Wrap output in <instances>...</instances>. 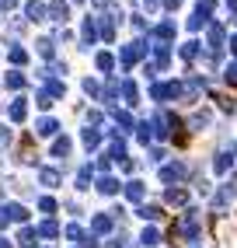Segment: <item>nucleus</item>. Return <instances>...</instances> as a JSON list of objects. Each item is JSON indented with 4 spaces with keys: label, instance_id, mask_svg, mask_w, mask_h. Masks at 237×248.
<instances>
[{
    "label": "nucleus",
    "instance_id": "nucleus-1",
    "mask_svg": "<svg viewBox=\"0 0 237 248\" xmlns=\"http://www.w3.org/2000/svg\"><path fill=\"white\" fill-rule=\"evenodd\" d=\"M195 231H199V213H195V210H185V217L178 220V234L195 238Z\"/></svg>",
    "mask_w": 237,
    "mask_h": 248
},
{
    "label": "nucleus",
    "instance_id": "nucleus-2",
    "mask_svg": "<svg viewBox=\"0 0 237 248\" xmlns=\"http://www.w3.org/2000/svg\"><path fill=\"white\" fill-rule=\"evenodd\" d=\"M80 35H84V46L80 49H91L94 39H98V18H84V31H80Z\"/></svg>",
    "mask_w": 237,
    "mask_h": 248
},
{
    "label": "nucleus",
    "instance_id": "nucleus-3",
    "mask_svg": "<svg viewBox=\"0 0 237 248\" xmlns=\"http://www.w3.org/2000/svg\"><path fill=\"white\" fill-rule=\"evenodd\" d=\"M45 14L53 21H66V18H70V7H66V0H53V4L45 7Z\"/></svg>",
    "mask_w": 237,
    "mask_h": 248
},
{
    "label": "nucleus",
    "instance_id": "nucleus-4",
    "mask_svg": "<svg viewBox=\"0 0 237 248\" xmlns=\"http://www.w3.org/2000/svg\"><path fill=\"white\" fill-rule=\"evenodd\" d=\"M161 178H164V182H178V178H185V164H164V168H161Z\"/></svg>",
    "mask_w": 237,
    "mask_h": 248
},
{
    "label": "nucleus",
    "instance_id": "nucleus-5",
    "mask_svg": "<svg viewBox=\"0 0 237 248\" xmlns=\"http://www.w3.org/2000/svg\"><path fill=\"white\" fill-rule=\"evenodd\" d=\"M56 129H59L56 119H39V123H35V133H39V137H53Z\"/></svg>",
    "mask_w": 237,
    "mask_h": 248
},
{
    "label": "nucleus",
    "instance_id": "nucleus-6",
    "mask_svg": "<svg viewBox=\"0 0 237 248\" xmlns=\"http://www.w3.org/2000/svg\"><path fill=\"white\" fill-rule=\"evenodd\" d=\"M164 200H167V203H175V206H185V203H189V192H185V189H167V192H164Z\"/></svg>",
    "mask_w": 237,
    "mask_h": 248
},
{
    "label": "nucleus",
    "instance_id": "nucleus-7",
    "mask_svg": "<svg viewBox=\"0 0 237 248\" xmlns=\"http://www.w3.org/2000/svg\"><path fill=\"white\" fill-rule=\"evenodd\" d=\"M118 189H122V186H118L115 178H108V175H105V178H98V192H105V196H115Z\"/></svg>",
    "mask_w": 237,
    "mask_h": 248
},
{
    "label": "nucleus",
    "instance_id": "nucleus-8",
    "mask_svg": "<svg viewBox=\"0 0 237 248\" xmlns=\"http://www.w3.org/2000/svg\"><path fill=\"white\" fill-rule=\"evenodd\" d=\"M35 238H39V231H31V227H21V234H18V245H21V248H35Z\"/></svg>",
    "mask_w": 237,
    "mask_h": 248
},
{
    "label": "nucleus",
    "instance_id": "nucleus-9",
    "mask_svg": "<svg viewBox=\"0 0 237 248\" xmlns=\"http://www.w3.org/2000/svg\"><path fill=\"white\" fill-rule=\"evenodd\" d=\"M25 14H28V21H42V18H45V7L31 0V4H25Z\"/></svg>",
    "mask_w": 237,
    "mask_h": 248
},
{
    "label": "nucleus",
    "instance_id": "nucleus-10",
    "mask_svg": "<svg viewBox=\"0 0 237 248\" xmlns=\"http://www.w3.org/2000/svg\"><path fill=\"white\" fill-rule=\"evenodd\" d=\"M25 112H28V105H25V98H18V102L11 105V112H7V115H11V123H21V119H25Z\"/></svg>",
    "mask_w": 237,
    "mask_h": 248
},
{
    "label": "nucleus",
    "instance_id": "nucleus-11",
    "mask_svg": "<svg viewBox=\"0 0 237 248\" xmlns=\"http://www.w3.org/2000/svg\"><path fill=\"white\" fill-rule=\"evenodd\" d=\"M39 178H42V186H49V189L59 186V171H56V168H42V175H39Z\"/></svg>",
    "mask_w": 237,
    "mask_h": 248
},
{
    "label": "nucleus",
    "instance_id": "nucleus-12",
    "mask_svg": "<svg viewBox=\"0 0 237 248\" xmlns=\"http://www.w3.org/2000/svg\"><path fill=\"white\" fill-rule=\"evenodd\" d=\"M220 46H223V28H220V25H213V28H209V49L216 53Z\"/></svg>",
    "mask_w": 237,
    "mask_h": 248
},
{
    "label": "nucleus",
    "instance_id": "nucleus-13",
    "mask_svg": "<svg viewBox=\"0 0 237 248\" xmlns=\"http://www.w3.org/2000/svg\"><path fill=\"white\" fill-rule=\"evenodd\" d=\"M154 60L161 63V67H167V60H171V53H167L164 42H154Z\"/></svg>",
    "mask_w": 237,
    "mask_h": 248
},
{
    "label": "nucleus",
    "instance_id": "nucleus-14",
    "mask_svg": "<svg viewBox=\"0 0 237 248\" xmlns=\"http://www.w3.org/2000/svg\"><path fill=\"white\" fill-rule=\"evenodd\" d=\"M154 35H157V39H171V35H175V21H161V25L154 28Z\"/></svg>",
    "mask_w": 237,
    "mask_h": 248
},
{
    "label": "nucleus",
    "instance_id": "nucleus-15",
    "mask_svg": "<svg viewBox=\"0 0 237 248\" xmlns=\"http://www.w3.org/2000/svg\"><path fill=\"white\" fill-rule=\"evenodd\" d=\"M39 53H42L45 60H53V56H56V42H53V39H39Z\"/></svg>",
    "mask_w": 237,
    "mask_h": 248
},
{
    "label": "nucleus",
    "instance_id": "nucleus-16",
    "mask_svg": "<svg viewBox=\"0 0 237 248\" xmlns=\"http://www.w3.org/2000/svg\"><path fill=\"white\" fill-rule=\"evenodd\" d=\"M209 123H213L209 112H195V115H192V129H206Z\"/></svg>",
    "mask_w": 237,
    "mask_h": 248
},
{
    "label": "nucleus",
    "instance_id": "nucleus-17",
    "mask_svg": "<svg viewBox=\"0 0 237 248\" xmlns=\"http://www.w3.org/2000/svg\"><path fill=\"white\" fill-rule=\"evenodd\" d=\"M126 196H129L133 203H140V200H143V186H140V182H129V186H126Z\"/></svg>",
    "mask_w": 237,
    "mask_h": 248
},
{
    "label": "nucleus",
    "instance_id": "nucleus-18",
    "mask_svg": "<svg viewBox=\"0 0 237 248\" xmlns=\"http://www.w3.org/2000/svg\"><path fill=\"white\" fill-rule=\"evenodd\" d=\"M122 94H126L129 105H136V84H133V80H122Z\"/></svg>",
    "mask_w": 237,
    "mask_h": 248
},
{
    "label": "nucleus",
    "instance_id": "nucleus-19",
    "mask_svg": "<svg viewBox=\"0 0 237 248\" xmlns=\"http://www.w3.org/2000/svg\"><path fill=\"white\" fill-rule=\"evenodd\" d=\"M140 241H143L147 248H154V245L161 241V234H157V231H154V227H150V231H143V234H140Z\"/></svg>",
    "mask_w": 237,
    "mask_h": 248
},
{
    "label": "nucleus",
    "instance_id": "nucleus-20",
    "mask_svg": "<svg viewBox=\"0 0 237 248\" xmlns=\"http://www.w3.org/2000/svg\"><path fill=\"white\" fill-rule=\"evenodd\" d=\"M53 154H56V157H66V154H70V140H66V137L56 140V143H53Z\"/></svg>",
    "mask_w": 237,
    "mask_h": 248
},
{
    "label": "nucleus",
    "instance_id": "nucleus-21",
    "mask_svg": "<svg viewBox=\"0 0 237 248\" xmlns=\"http://www.w3.org/2000/svg\"><path fill=\"white\" fill-rule=\"evenodd\" d=\"M84 143H88V147H98V143H101V133L88 126V129H84Z\"/></svg>",
    "mask_w": 237,
    "mask_h": 248
},
{
    "label": "nucleus",
    "instance_id": "nucleus-22",
    "mask_svg": "<svg viewBox=\"0 0 237 248\" xmlns=\"http://www.w3.org/2000/svg\"><path fill=\"white\" fill-rule=\"evenodd\" d=\"M112 67H115L112 53H98V70H112Z\"/></svg>",
    "mask_w": 237,
    "mask_h": 248
},
{
    "label": "nucleus",
    "instance_id": "nucleus-23",
    "mask_svg": "<svg viewBox=\"0 0 237 248\" xmlns=\"http://www.w3.org/2000/svg\"><path fill=\"white\" fill-rule=\"evenodd\" d=\"M7 213H11V220H25V217H28L21 203H11V206H7Z\"/></svg>",
    "mask_w": 237,
    "mask_h": 248
},
{
    "label": "nucleus",
    "instance_id": "nucleus-24",
    "mask_svg": "<svg viewBox=\"0 0 237 248\" xmlns=\"http://www.w3.org/2000/svg\"><path fill=\"white\" fill-rule=\"evenodd\" d=\"M136 213H140L143 220H157V217H161V210H157V206H140Z\"/></svg>",
    "mask_w": 237,
    "mask_h": 248
},
{
    "label": "nucleus",
    "instance_id": "nucleus-25",
    "mask_svg": "<svg viewBox=\"0 0 237 248\" xmlns=\"http://www.w3.org/2000/svg\"><path fill=\"white\" fill-rule=\"evenodd\" d=\"M213 168H216L220 175H227V171H230V157H227V154H220V157H216V164H213Z\"/></svg>",
    "mask_w": 237,
    "mask_h": 248
},
{
    "label": "nucleus",
    "instance_id": "nucleus-26",
    "mask_svg": "<svg viewBox=\"0 0 237 248\" xmlns=\"http://www.w3.org/2000/svg\"><path fill=\"white\" fill-rule=\"evenodd\" d=\"M39 234H45V238H56V234H59V227H56L53 220H45V224L39 227Z\"/></svg>",
    "mask_w": 237,
    "mask_h": 248
},
{
    "label": "nucleus",
    "instance_id": "nucleus-27",
    "mask_svg": "<svg viewBox=\"0 0 237 248\" xmlns=\"http://www.w3.org/2000/svg\"><path fill=\"white\" fill-rule=\"evenodd\" d=\"M195 53H199V42H185L181 46V56L185 60H195Z\"/></svg>",
    "mask_w": 237,
    "mask_h": 248
},
{
    "label": "nucleus",
    "instance_id": "nucleus-28",
    "mask_svg": "<svg viewBox=\"0 0 237 248\" xmlns=\"http://www.w3.org/2000/svg\"><path fill=\"white\" fill-rule=\"evenodd\" d=\"M88 182H91V168H80V175H77V189H91Z\"/></svg>",
    "mask_w": 237,
    "mask_h": 248
},
{
    "label": "nucleus",
    "instance_id": "nucleus-29",
    "mask_svg": "<svg viewBox=\"0 0 237 248\" xmlns=\"http://www.w3.org/2000/svg\"><path fill=\"white\" fill-rule=\"evenodd\" d=\"M84 91H88L91 98H101V88H98V80H91V77L84 80Z\"/></svg>",
    "mask_w": 237,
    "mask_h": 248
},
{
    "label": "nucleus",
    "instance_id": "nucleus-30",
    "mask_svg": "<svg viewBox=\"0 0 237 248\" xmlns=\"http://www.w3.org/2000/svg\"><path fill=\"white\" fill-rule=\"evenodd\" d=\"M91 224H94V231H108V227H112V220L105 217V213H98V217H94Z\"/></svg>",
    "mask_w": 237,
    "mask_h": 248
},
{
    "label": "nucleus",
    "instance_id": "nucleus-31",
    "mask_svg": "<svg viewBox=\"0 0 237 248\" xmlns=\"http://www.w3.org/2000/svg\"><path fill=\"white\" fill-rule=\"evenodd\" d=\"M11 60H14V63H25V60H28V53H25L21 46H11Z\"/></svg>",
    "mask_w": 237,
    "mask_h": 248
},
{
    "label": "nucleus",
    "instance_id": "nucleus-32",
    "mask_svg": "<svg viewBox=\"0 0 237 248\" xmlns=\"http://www.w3.org/2000/svg\"><path fill=\"white\" fill-rule=\"evenodd\" d=\"M35 102H39V108H49V105H53V94H49V91H39Z\"/></svg>",
    "mask_w": 237,
    "mask_h": 248
},
{
    "label": "nucleus",
    "instance_id": "nucleus-33",
    "mask_svg": "<svg viewBox=\"0 0 237 248\" xmlns=\"http://www.w3.org/2000/svg\"><path fill=\"white\" fill-rule=\"evenodd\" d=\"M7 88H25V77L21 74H7Z\"/></svg>",
    "mask_w": 237,
    "mask_h": 248
},
{
    "label": "nucleus",
    "instance_id": "nucleus-34",
    "mask_svg": "<svg viewBox=\"0 0 237 248\" xmlns=\"http://www.w3.org/2000/svg\"><path fill=\"white\" fill-rule=\"evenodd\" d=\"M39 206H42L45 213H53V210H56V203H53V200H49V196H42V200H39Z\"/></svg>",
    "mask_w": 237,
    "mask_h": 248
},
{
    "label": "nucleus",
    "instance_id": "nucleus-35",
    "mask_svg": "<svg viewBox=\"0 0 237 248\" xmlns=\"http://www.w3.org/2000/svg\"><path fill=\"white\" fill-rule=\"evenodd\" d=\"M7 143H11V129L0 126V147H7Z\"/></svg>",
    "mask_w": 237,
    "mask_h": 248
},
{
    "label": "nucleus",
    "instance_id": "nucleus-36",
    "mask_svg": "<svg viewBox=\"0 0 237 248\" xmlns=\"http://www.w3.org/2000/svg\"><path fill=\"white\" fill-rule=\"evenodd\" d=\"M115 123H118V126H133V119H129L126 112H115Z\"/></svg>",
    "mask_w": 237,
    "mask_h": 248
},
{
    "label": "nucleus",
    "instance_id": "nucleus-37",
    "mask_svg": "<svg viewBox=\"0 0 237 248\" xmlns=\"http://www.w3.org/2000/svg\"><path fill=\"white\" fill-rule=\"evenodd\" d=\"M150 161H154V164H161V161H164V151H161V147H157V151H150Z\"/></svg>",
    "mask_w": 237,
    "mask_h": 248
},
{
    "label": "nucleus",
    "instance_id": "nucleus-38",
    "mask_svg": "<svg viewBox=\"0 0 237 248\" xmlns=\"http://www.w3.org/2000/svg\"><path fill=\"white\" fill-rule=\"evenodd\" d=\"M227 80H234V84H237V63H230V67H227Z\"/></svg>",
    "mask_w": 237,
    "mask_h": 248
},
{
    "label": "nucleus",
    "instance_id": "nucleus-39",
    "mask_svg": "<svg viewBox=\"0 0 237 248\" xmlns=\"http://www.w3.org/2000/svg\"><path fill=\"white\" fill-rule=\"evenodd\" d=\"M7 220H11V213H7V206H0V227H4Z\"/></svg>",
    "mask_w": 237,
    "mask_h": 248
},
{
    "label": "nucleus",
    "instance_id": "nucleus-40",
    "mask_svg": "<svg viewBox=\"0 0 237 248\" xmlns=\"http://www.w3.org/2000/svg\"><path fill=\"white\" fill-rule=\"evenodd\" d=\"M0 7H4V11H11V7H18V0H0Z\"/></svg>",
    "mask_w": 237,
    "mask_h": 248
},
{
    "label": "nucleus",
    "instance_id": "nucleus-41",
    "mask_svg": "<svg viewBox=\"0 0 237 248\" xmlns=\"http://www.w3.org/2000/svg\"><path fill=\"white\" fill-rule=\"evenodd\" d=\"M178 4L181 0H164V7H171V11H178Z\"/></svg>",
    "mask_w": 237,
    "mask_h": 248
},
{
    "label": "nucleus",
    "instance_id": "nucleus-42",
    "mask_svg": "<svg viewBox=\"0 0 237 248\" xmlns=\"http://www.w3.org/2000/svg\"><path fill=\"white\" fill-rule=\"evenodd\" d=\"M230 49H234V56H237V35H234V39H230Z\"/></svg>",
    "mask_w": 237,
    "mask_h": 248
},
{
    "label": "nucleus",
    "instance_id": "nucleus-43",
    "mask_svg": "<svg viewBox=\"0 0 237 248\" xmlns=\"http://www.w3.org/2000/svg\"><path fill=\"white\" fill-rule=\"evenodd\" d=\"M0 248H11V241H7V238H0Z\"/></svg>",
    "mask_w": 237,
    "mask_h": 248
},
{
    "label": "nucleus",
    "instance_id": "nucleus-44",
    "mask_svg": "<svg viewBox=\"0 0 237 248\" xmlns=\"http://www.w3.org/2000/svg\"><path fill=\"white\" fill-rule=\"evenodd\" d=\"M143 4H147V7H154V4H157V0H143Z\"/></svg>",
    "mask_w": 237,
    "mask_h": 248
},
{
    "label": "nucleus",
    "instance_id": "nucleus-45",
    "mask_svg": "<svg viewBox=\"0 0 237 248\" xmlns=\"http://www.w3.org/2000/svg\"><path fill=\"white\" fill-rule=\"evenodd\" d=\"M77 4H80V0H77Z\"/></svg>",
    "mask_w": 237,
    "mask_h": 248
}]
</instances>
